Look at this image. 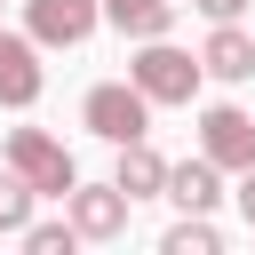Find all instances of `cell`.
I'll list each match as a JSON object with an SVG mask.
<instances>
[{"mask_svg": "<svg viewBox=\"0 0 255 255\" xmlns=\"http://www.w3.org/2000/svg\"><path fill=\"white\" fill-rule=\"evenodd\" d=\"M104 24L128 40H167L175 32V0H104Z\"/></svg>", "mask_w": 255, "mask_h": 255, "instance_id": "cell-11", "label": "cell"}, {"mask_svg": "<svg viewBox=\"0 0 255 255\" xmlns=\"http://www.w3.org/2000/svg\"><path fill=\"white\" fill-rule=\"evenodd\" d=\"M191 8H199L207 24H239V16H247V0H191Z\"/></svg>", "mask_w": 255, "mask_h": 255, "instance_id": "cell-15", "label": "cell"}, {"mask_svg": "<svg viewBox=\"0 0 255 255\" xmlns=\"http://www.w3.org/2000/svg\"><path fill=\"white\" fill-rule=\"evenodd\" d=\"M231 199H239V215L255 223V167H239V191H231Z\"/></svg>", "mask_w": 255, "mask_h": 255, "instance_id": "cell-16", "label": "cell"}, {"mask_svg": "<svg viewBox=\"0 0 255 255\" xmlns=\"http://www.w3.org/2000/svg\"><path fill=\"white\" fill-rule=\"evenodd\" d=\"M167 199H175L183 215H207V207L223 199V167H215L207 151H199V159H175V167H167Z\"/></svg>", "mask_w": 255, "mask_h": 255, "instance_id": "cell-8", "label": "cell"}, {"mask_svg": "<svg viewBox=\"0 0 255 255\" xmlns=\"http://www.w3.org/2000/svg\"><path fill=\"white\" fill-rule=\"evenodd\" d=\"M199 151H207L223 175L255 167V120H247L239 104H207V112H199Z\"/></svg>", "mask_w": 255, "mask_h": 255, "instance_id": "cell-4", "label": "cell"}, {"mask_svg": "<svg viewBox=\"0 0 255 255\" xmlns=\"http://www.w3.org/2000/svg\"><path fill=\"white\" fill-rule=\"evenodd\" d=\"M32 199H40V183L24 167H0V239H24L32 231Z\"/></svg>", "mask_w": 255, "mask_h": 255, "instance_id": "cell-12", "label": "cell"}, {"mask_svg": "<svg viewBox=\"0 0 255 255\" xmlns=\"http://www.w3.org/2000/svg\"><path fill=\"white\" fill-rule=\"evenodd\" d=\"M104 24V0H24V32L40 48H80Z\"/></svg>", "mask_w": 255, "mask_h": 255, "instance_id": "cell-5", "label": "cell"}, {"mask_svg": "<svg viewBox=\"0 0 255 255\" xmlns=\"http://www.w3.org/2000/svg\"><path fill=\"white\" fill-rule=\"evenodd\" d=\"M167 255H223V231H215L207 215H183V223L167 231Z\"/></svg>", "mask_w": 255, "mask_h": 255, "instance_id": "cell-13", "label": "cell"}, {"mask_svg": "<svg viewBox=\"0 0 255 255\" xmlns=\"http://www.w3.org/2000/svg\"><path fill=\"white\" fill-rule=\"evenodd\" d=\"M80 128H88V135H104V143L120 151V143L151 135V96H143L135 80H96V88L80 96Z\"/></svg>", "mask_w": 255, "mask_h": 255, "instance_id": "cell-1", "label": "cell"}, {"mask_svg": "<svg viewBox=\"0 0 255 255\" xmlns=\"http://www.w3.org/2000/svg\"><path fill=\"white\" fill-rule=\"evenodd\" d=\"M128 80H135L151 104H191L199 80H207V64H199L191 48H175V40H143L135 64H128Z\"/></svg>", "mask_w": 255, "mask_h": 255, "instance_id": "cell-2", "label": "cell"}, {"mask_svg": "<svg viewBox=\"0 0 255 255\" xmlns=\"http://www.w3.org/2000/svg\"><path fill=\"white\" fill-rule=\"evenodd\" d=\"M112 183L128 191V199H167V159L135 135V143H120V167H112Z\"/></svg>", "mask_w": 255, "mask_h": 255, "instance_id": "cell-9", "label": "cell"}, {"mask_svg": "<svg viewBox=\"0 0 255 255\" xmlns=\"http://www.w3.org/2000/svg\"><path fill=\"white\" fill-rule=\"evenodd\" d=\"M24 247H32V255H72V247H80V223H72V215H64V223H32Z\"/></svg>", "mask_w": 255, "mask_h": 255, "instance_id": "cell-14", "label": "cell"}, {"mask_svg": "<svg viewBox=\"0 0 255 255\" xmlns=\"http://www.w3.org/2000/svg\"><path fill=\"white\" fill-rule=\"evenodd\" d=\"M199 64H207V80H255V40L239 24H215L207 48H199Z\"/></svg>", "mask_w": 255, "mask_h": 255, "instance_id": "cell-10", "label": "cell"}, {"mask_svg": "<svg viewBox=\"0 0 255 255\" xmlns=\"http://www.w3.org/2000/svg\"><path fill=\"white\" fill-rule=\"evenodd\" d=\"M0 104L8 112L40 104V40L32 32H0Z\"/></svg>", "mask_w": 255, "mask_h": 255, "instance_id": "cell-7", "label": "cell"}, {"mask_svg": "<svg viewBox=\"0 0 255 255\" xmlns=\"http://www.w3.org/2000/svg\"><path fill=\"white\" fill-rule=\"evenodd\" d=\"M8 167H24V175L40 183V199H72V183H80L72 151H64L48 128H16V135H8Z\"/></svg>", "mask_w": 255, "mask_h": 255, "instance_id": "cell-3", "label": "cell"}, {"mask_svg": "<svg viewBox=\"0 0 255 255\" xmlns=\"http://www.w3.org/2000/svg\"><path fill=\"white\" fill-rule=\"evenodd\" d=\"M128 191L120 183H72V199H64V215L80 223V239H128Z\"/></svg>", "mask_w": 255, "mask_h": 255, "instance_id": "cell-6", "label": "cell"}]
</instances>
